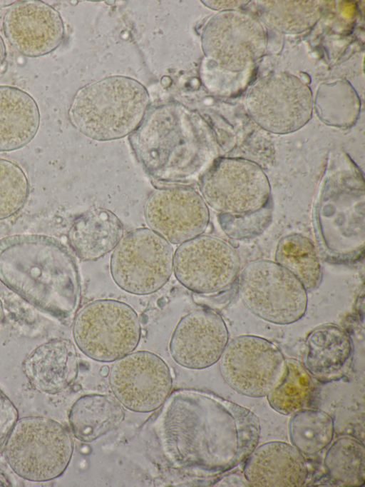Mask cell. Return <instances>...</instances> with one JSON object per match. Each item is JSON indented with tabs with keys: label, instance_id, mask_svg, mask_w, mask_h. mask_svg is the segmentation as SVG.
Masks as SVG:
<instances>
[{
	"label": "cell",
	"instance_id": "16",
	"mask_svg": "<svg viewBox=\"0 0 365 487\" xmlns=\"http://www.w3.org/2000/svg\"><path fill=\"white\" fill-rule=\"evenodd\" d=\"M244 463L242 473L250 486L300 487L308 478L302 453L284 441L257 446Z\"/></svg>",
	"mask_w": 365,
	"mask_h": 487
},
{
	"label": "cell",
	"instance_id": "10",
	"mask_svg": "<svg viewBox=\"0 0 365 487\" xmlns=\"http://www.w3.org/2000/svg\"><path fill=\"white\" fill-rule=\"evenodd\" d=\"M219 361L225 381L250 397L266 396L287 371V359L279 348L255 335H242L228 341Z\"/></svg>",
	"mask_w": 365,
	"mask_h": 487
},
{
	"label": "cell",
	"instance_id": "27",
	"mask_svg": "<svg viewBox=\"0 0 365 487\" xmlns=\"http://www.w3.org/2000/svg\"><path fill=\"white\" fill-rule=\"evenodd\" d=\"M19 419V412L9 398L0 389V453Z\"/></svg>",
	"mask_w": 365,
	"mask_h": 487
},
{
	"label": "cell",
	"instance_id": "26",
	"mask_svg": "<svg viewBox=\"0 0 365 487\" xmlns=\"http://www.w3.org/2000/svg\"><path fill=\"white\" fill-rule=\"evenodd\" d=\"M29 194V184L24 170L16 163L0 158V220L17 214Z\"/></svg>",
	"mask_w": 365,
	"mask_h": 487
},
{
	"label": "cell",
	"instance_id": "13",
	"mask_svg": "<svg viewBox=\"0 0 365 487\" xmlns=\"http://www.w3.org/2000/svg\"><path fill=\"white\" fill-rule=\"evenodd\" d=\"M144 217L149 229L170 244H181L205 231L210 212L194 189L168 186L155 189L148 197Z\"/></svg>",
	"mask_w": 365,
	"mask_h": 487
},
{
	"label": "cell",
	"instance_id": "6",
	"mask_svg": "<svg viewBox=\"0 0 365 487\" xmlns=\"http://www.w3.org/2000/svg\"><path fill=\"white\" fill-rule=\"evenodd\" d=\"M140 323L128 304L101 299L84 306L73 325L74 341L86 356L101 362H112L132 353L140 339Z\"/></svg>",
	"mask_w": 365,
	"mask_h": 487
},
{
	"label": "cell",
	"instance_id": "1",
	"mask_svg": "<svg viewBox=\"0 0 365 487\" xmlns=\"http://www.w3.org/2000/svg\"><path fill=\"white\" fill-rule=\"evenodd\" d=\"M155 422L163 453L175 468L217 476L244 463L257 446L260 424L250 409L211 392L174 391Z\"/></svg>",
	"mask_w": 365,
	"mask_h": 487
},
{
	"label": "cell",
	"instance_id": "28",
	"mask_svg": "<svg viewBox=\"0 0 365 487\" xmlns=\"http://www.w3.org/2000/svg\"><path fill=\"white\" fill-rule=\"evenodd\" d=\"M215 486H250L248 482L242 474L237 473H225L223 478L222 477L216 481Z\"/></svg>",
	"mask_w": 365,
	"mask_h": 487
},
{
	"label": "cell",
	"instance_id": "25",
	"mask_svg": "<svg viewBox=\"0 0 365 487\" xmlns=\"http://www.w3.org/2000/svg\"><path fill=\"white\" fill-rule=\"evenodd\" d=\"M291 416L288 425L290 442L302 454L315 455L332 441L334 422L327 412L309 408Z\"/></svg>",
	"mask_w": 365,
	"mask_h": 487
},
{
	"label": "cell",
	"instance_id": "14",
	"mask_svg": "<svg viewBox=\"0 0 365 487\" xmlns=\"http://www.w3.org/2000/svg\"><path fill=\"white\" fill-rule=\"evenodd\" d=\"M5 37L13 49L30 58L48 55L62 44L65 29L59 12L37 0L19 1L3 19Z\"/></svg>",
	"mask_w": 365,
	"mask_h": 487
},
{
	"label": "cell",
	"instance_id": "12",
	"mask_svg": "<svg viewBox=\"0 0 365 487\" xmlns=\"http://www.w3.org/2000/svg\"><path fill=\"white\" fill-rule=\"evenodd\" d=\"M108 381L120 404L138 413L161 407L173 386L167 363L147 351L133 352L116 360L109 370Z\"/></svg>",
	"mask_w": 365,
	"mask_h": 487
},
{
	"label": "cell",
	"instance_id": "7",
	"mask_svg": "<svg viewBox=\"0 0 365 487\" xmlns=\"http://www.w3.org/2000/svg\"><path fill=\"white\" fill-rule=\"evenodd\" d=\"M238 293L251 313L274 324L295 323L307 308V291L302 283L270 260L252 261L242 270Z\"/></svg>",
	"mask_w": 365,
	"mask_h": 487
},
{
	"label": "cell",
	"instance_id": "21",
	"mask_svg": "<svg viewBox=\"0 0 365 487\" xmlns=\"http://www.w3.org/2000/svg\"><path fill=\"white\" fill-rule=\"evenodd\" d=\"M123 406L107 394L92 393L78 398L68 413L74 436L83 442L93 441L116 428L123 421Z\"/></svg>",
	"mask_w": 365,
	"mask_h": 487
},
{
	"label": "cell",
	"instance_id": "11",
	"mask_svg": "<svg viewBox=\"0 0 365 487\" xmlns=\"http://www.w3.org/2000/svg\"><path fill=\"white\" fill-rule=\"evenodd\" d=\"M240 266L235 248L223 240L200 235L181 244L173 257L178 281L197 293H212L228 288Z\"/></svg>",
	"mask_w": 365,
	"mask_h": 487
},
{
	"label": "cell",
	"instance_id": "23",
	"mask_svg": "<svg viewBox=\"0 0 365 487\" xmlns=\"http://www.w3.org/2000/svg\"><path fill=\"white\" fill-rule=\"evenodd\" d=\"M275 262L292 273L307 292L320 285L321 263L314 244L307 237L299 234L282 237L277 246Z\"/></svg>",
	"mask_w": 365,
	"mask_h": 487
},
{
	"label": "cell",
	"instance_id": "17",
	"mask_svg": "<svg viewBox=\"0 0 365 487\" xmlns=\"http://www.w3.org/2000/svg\"><path fill=\"white\" fill-rule=\"evenodd\" d=\"M354 345L349 334L334 323L322 324L307 336L303 366L321 383L339 381L352 363Z\"/></svg>",
	"mask_w": 365,
	"mask_h": 487
},
{
	"label": "cell",
	"instance_id": "4",
	"mask_svg": "<svg viewBox=\"0 0 365 487\" xmlns=\"http://www.w3.org/2000/svg\"><path fill=\"white\" fill-rule=\"evenodd\" d=\"M146 89L125 76L103 78L75 94L68 114L72 124L86 136L110 141L132 134L149 106Z\"/></svg>",
	"mask_w": 365,
	"mask_h": 487
},
{
	"label": "cell",
	"instance_id": "24",
	"mask_svg": "<svg viewBox=\"0 0 365 487\" xmlns=\"http://www.w3.org/2000/svg\"><path fill=\"white\" fill-rule=\"evenodd\" d=\"M365 448L351 436L337 438L327 449L324 466L329 478L339 486L361 487L365 483Z\"/></svg>",
	"mask_w": 365,
	"mask_h": 487
},
{
	"label": "cell",
	"instance_id": "3",
	"mask_svg": "<svg viewBox=\"0 0 365 487\" xmlns=\"http://www.w3.org/2000/svg\"><path fill=\"white\" fill-rule=\"evenodd\" d=\"M130 141L143 169L158 183L187 186L199 181L214 162V146L205 124L179 106L153 110Z\"/></svg>",
	"mask_w": 365,
	"mask_h": 487
},
{
	"label": "cell",
	"instance_id": "5",
	"mask_svg": "<svg viewBox=\"0 0 365 487\" xmlns=\"http://www.w3.org/2000/svg\"><path fill=\"white\" fill-rule=\"evenodd\" d=\"M5 459L19 477L45 482L61 476L73 452L68 429L56 421L30 416L18 419L4 451Z\"/></svg>",
	"mask_w": 365,
	"mask_h": 487
},
{
	"label": "cell",
	"instance_id": "22",
	"mask_svg": "<svg viewBox=\"0 0 365 487\" xmlns=\"http://www.w3.org/2000/svg\"><path fill=\"white\" fill-rule=\"evenodd\" d=\"M287 363L286 374L266 396L275 411L291 416L301 410L313 408L317 387L302 363L294 359L287 360Z\"/></svg>",
	"mask_w": 365,
	"mask_h": 487
},
{
	"label": "cell",
	"instance_id": "2",
	"mask_svg": "<svg viewBox=\"0 0 365 487\" xmlns=\"http://www.w3.org/2000/svg\"><path fill=\"white\" fill-rule=\"evenodd\" d=\"M0 281L42 312L65 323L81 301L76 262L58 240L16 234L0 240Z\"/></svg>",
	"mask_w": 365,
	"mask_h": 487
},
{
	"label": "cell",
	"instance_id": "29",
	"mask_svg": "<svg viewBox=\"0 0 365 487\" xmlns=\"http://www.w3.org/2000/svg\"><path fill=\"white\" fill-rule=\"evenodd\" d=\"M7 51L5 41L0 34V69L6 59Z\"/></svg>",
	"mask_w": 365,
	"mask_h": 487
},
{
	"label": "cell",
	"instance_id": "19",
	"mask_svg": "<svg viewBox=\"0 0 365 487\" xmlns=\"http://www.w3.org/2000/svg\"><path fill=\"white\" fill-rule=\"evenodd\" d=\"M41 121L36 100L24 90L0 85V152L20 149L36 136Z\"/></svg>",
	"mask_w": 365,
	"mask_h": 487
},
{
	"label": "cell",
	"instance_id": "30",
	"mask_svg": "<svg viewBox=\"0 0 365 487\" xmlns=\"http://www.w3.org/2000/svg\"><path fill=\"white\" fill-rule=\"evenodd\" d=\"M11 483L8 478L0 472V486H10Z\"/></svg>",
	"mask_w": 365,
	"mask_h": 487
},
{
	"label": "cell",
	"instance_id": "8",
	"mask_svg": "<svg viewBox=\"0 0 365 487\" xmlns=\"http://www.w3.org/2000/svg\"><path fill=\"white\" fill-rule=\"evenodd\" d=\"M173 248L170 243L148 228L126 234L113 249L110 273L123 290L135 295H148L161 288L173 270Z\"/></svg>",
	"mask_w": 365,
	"mask_h": 487
},
{
	"label": "cell",
	"instance_id": "9",
	"mask_svg": "<svg viewBox=\"0 0 365 487\" xmlns=\"http://www.w3.org/2000/svg\"><path fill=\"white\" fill-rule=\"evenodd\" d=\"M198 183L207 205L221 214L230 216L259 211L268 204L271 192L262 169L242 159L215 161Z\"/></svg>",
	"mask_w": 365,
	"mask_h": 487
},
{
	"label": "cell",
	"instance_id": "20",
	"mask_svg": "<svg viewBox=\"0 0 365 487\" xmlns=\"http://www.w3.org/2000/svg\"><path fill=\"white\" fill-rule=\"evenodd\" d=\"M123 236V226L111 211L90 209L73 221L68 231L69 244L84 261L96 260L113 251Z\"/></svg>",
	"mask_w": 365,
	"mask_h": 487
},
{
	"label": "cell",
	"instance_id": "15",
	"mask_svg": "<svg viewBox=\"0 0 365 487\" xmlns=\"http://www.w3.org/2000/svg\"><path fill=\"white\" fill-rule=\"evenodd\" d=\"M228 341L229 332L222 316L212 311L197 309L179 321L169 349L178 364L200 370L220 360Z\"/></svg>",
	"mask_w": 365,
	"mask_h": 487
},
{
	"label": "cell",
	"instance_id": "31",
	"mask_svg": "<svg viewBox=\"0 0 365 487\" xmlns=\"http://www.w3.org/2000/svg\"><path fill=\"white\" fill-rule=\"evenodd\" d=\"M4 307H3L2 301L0 298V326H1V324L4 320Z\"/></svg>",
	"mask_w": 365,
	"mask_h": 487
},
{
	"label": "cell",
	"instance_id": "18",
	"mask_svg": "<svg viewBox=\"0 0 365 487\" xmlns=\"http://www.w3.org/2000/svg\"><path fill=\"white\" fill-rule=\"evenodd\" d=\"M23 370L37 391L47 394L60 393L77 378L78 358L76 347L65 338L43 343L25 358Z\"/></svg>",
	"mask_w": 365,
	"mask_h": 487
}]
</instances>
